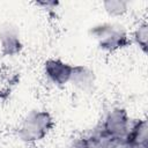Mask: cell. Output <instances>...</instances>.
<instances>
[{
	"label": "cell",
	"instance_id": "4",
	"mask_svg": "<svg viewBox=\"0 0 148 148\" xmlns=\"http://www.w3.org/2000/svg\"><path fill=\"white\" fill-rule=\"evenodd\" d=\"M73 66L60 59H47L44 64L46 77L56 86H64L69 82Z\"/></svg>",
	"mask_w": 148,
	"mask_h": 148
},
{
	"label": "cell",
	"instance_id": "6",
	"mask_svg": "<svg viewBox=\"0 0 148 148\" xmlns=\"http://www.w3.org/2000/svg\"><path fill=\"white\" fill-rule=\"evenodd\" d=\"M148 139V125L146 119H139L134 123H131L128 133L125 138V141L128 146L147 145Z\"/></svg>",
	"mask_w": 148,
	"mask_h": 148
},
{
	"label": "cell",
	"instance_id": "1",
	"mask_svg": "<svg viewBox=\"0 0 148 148\" xmlns=\"http://www.w3.org/2000/svg\"><path fill=\"white\" fill-rule=\"evenodd\" d=\"M53 124V119L47 111L34 110L23 119L17 132L18 138L24 142L39 141L47 135Z\"/></svg>",
	"mask_w": 148,
	"mask_h": 148
},
{
	"label": "cell",
	"instance_id": "5",
	"mask_svg": "<svg viewBox=\"0 0 148 148\" xmlns=\"http://www.w3.org/2000/svg\"><path fill=\"white\" fill-rule=\"evenodd\" d=\"M0 43L2 53L5 56H15L22 50L18 31L10 24H7L0 29Z\"/></svg>",
	"mask_w": 148,
	"mask_h": 148
},
{
	"label": "cell",
	"instance_id": "3",
	"mask_svg": "<svg viewBox=\"0 0 148 148\" xmlns=\"http://www.w3.org/2000/svg\"><path fill=\"white\" fill-rule=\"evenodd\" d=\"M131 126L128 113L123 108H114L104 118L99 133L105 139H125Z\"/></svg>",
	"mask_w": 148,
	"mask_h": 148
},
{
	"label": "cell",
	"instance_id": "7",
	"mask_svg": "<svg viewBox=\"0 0 148 148\" xmlns=\"http://www.w3.org/2000/svg\"><path fill=\"white\" fill-rule=\"evenodd\" d=\"M69 82L82 90H89L94 86L95 75L89 68L82 65H76L73 66V72Z\"/></svg>",
	"mask_w": 148,
	"mask_h": 148
},
{
	"label": "cell",
	"instance_id": "9",
	"mask_svg": "<svg viewBox=\"0 0 148 148\" xmlns=\"http://www.w3.org/2000/svg\"><path fill=\"white\" fill-rule=\"evenodd\" d=\"M133 37H134V40L140 46V49L143 52H147V39H148V25H147V23L140 24L136 28V30L134 31Z\"/></svg>",
	"mask_w": 148,
	"mask_h": 148
},
{
	"label": "cell",
	"instance_id": "10",
	"mask_svg": "<svg viewBox=\"0 0 148 148\" xmlns=\"http://www.w3.org/2000/svg\"><path fill=\"white\" fill-rule=\"evenodd\" d=\"M102 148H127L125 139H104Z\"/></svg>",
	"mask_w": 148,
	"mask_h": 148
},
{
	"label": "cell",
	"instance_id": "8",
	"mask_svg": "<svg viewBox=\"0 0 148 148\" xmlns=\"http://www.w3.org/2000/svg\"><path fill=\"white\" fill-rule=\"evenodd\" d=\"M103 6H104L106 13L111 16H120L127 12V2L126 1L110 0V1H104Z\"/></svg>",
	"mask_w": 148,
	"mask_h": 148
},
{
	"label": "cell",
	"instance_id": "2",
	"mask_svg": "<svg viewBox=\"0 0 148 148\" xmlns=\"http://www.w3.org/2000/svg\"><path fill=\"white\" fill-rule=\"evenodd\" d=\"M90 35L98 40L101 49L105 51H117L131 44V39L125 29L117 24L102 23L90 29Z\"/></svg>",
	"mask_w": 148,
	"mask_h": 148
}]
</instances>
